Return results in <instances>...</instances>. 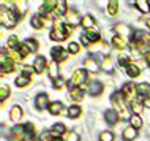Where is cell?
<instances>
[{
    "instance_id": "1",
    "label": "cell",
    "mask_w": 150,
    "mask_h": 141,
    "mask_svg": "<svg viewBox=\"0 0 150 141\" xmlns=\"http://www.w3.org/2000/svg\"><path fill=\"white\" fill-rule=\"evenodd\" d=\"M112 100V105H114V111L119 114V118L123 120V119H129L131 118V113H129V108L127 105V100H125V97L122 92H115L114 95L111 97Z\"/></svg>"
},
{
    "instance_id": "2",
    "label": "cell",
    "mask_w": 150,
    "mask_h": 141,
    "mask_svg": "<svg viewBox=\"0 0 150 141\" xmlns=\"http://www.w3.org/2000/svg\"><path fill=\"white\" fill-rule=\"evenodd\" d=\"M18 21H19V16L16 14V11L8 10L5 5L0 6V22H2L3 27H6V29H13V27H16Z\"/></svg>"
},
{
    "instance_id": "3",
    "label": "cell",
    "mask_w": 150,
    "mask_h": 141,
    "mask_svg": "<svg viewBox=\"0 0 150 141\" xmlns=\"http://www.w3.org/2000/svg\"><path fill=\"white\" fill-rule=\"evenodd\" d=\"M51 38L54 41H63L68 38L67 30H65V24H62L59 19H54V27L51 30Z\"/></svg>"
},
{
    "instance_id": "4",
    "label": "cell",
    "mask_w": 150,
    "mask_h": 141,
    "mask_svg": "<svg viewBox=\"0 0 150 141\" xmlns=\"http://www.w3.org/2000/svg\"><path fill=\"white\" fill-rule=\"evenodd\" d=\"M122 94H123V97H125V100L127 102H129V105H131L133 102H136V97H137V86H134L133 83H127L123 87H122Z\"/></svg>"
},
{
    "instance_id": "5",
    "label": "cell",
    "mask_w": 150,
    "mask_h": 141,
    "mask_svg": "<svg viewBox=\"0 0 150 141\" xmlns=\"http://www.w3.org/2000/svg\"><path fill=\"white\" fill-rule=\"evenodd\" d=\"M87 81V71L84 68H79L73 73L70 79V87H81V84H84Z\"/></svg>"
},
{
    "instance_id": "6",
    "label": "cell",
    "mask_w": 150,
    "mask_h": 141,
    "mask_svg": "<svg viewBox=\"0 0 150 141\" xmlns=\"http://www.w3.org/2000/svg\"><path fill=\"white\" fill-rule=\"evenodd\" d=\"M14 62L11 60L10 57H6V52L2 51V67H0V71H2V76L5 75H10L14 71Z\"/></svg>"
},
{
    "instance_id": "7",
    "label": "cell",
    "mask_w": 150,
    "mask_h": 141,
    "mask_svg": "<svg viewBox=\"0 0 150 141\" xmlns=\"http://www.w3.org/2000/svg\"><path fill=\"white\" fill-rule=\"evenodd\" d=\"M133 43H142L145 46H150V33L149 32H144V30H136L133 32Z\"/></svg>"
},
{
    "instance_id": "8",
    "label": "cell",
    "mask_w": 150,
    "mask_h": 141,
    "mask_svg": "<svg viewBox=\"0 0 150 141\" xmlns=\"http://www.w3.org/2000/svg\"><path fill=\"white\" fill-rule=\"evenodd\" d=\"M51 56H52V60L54 62H63V60H67L68 57V51L67 49H63L62 46H54L51 49Z\"/></svg>"
},
{
    "instance_id": "9",
    "label": "cell",
    "mask_w": 150,
    "mask_h": 141,
    "mask_svg": "<svg viewBox=\"0 0 150 141\" xmlns=\"http://www.w3.org/2000/svg\"><path fill=\"white\" fill-rule=\"evenodd\" d=\"M49 97L47 94H38L35 97V106L38 108V110H46V108H49Z\"/></svg>"
},
{
    "instance_id": "10",
    "label": "cell",
    "mask_w": 150,
    "mask_h": 141,
    "mask_svg": "<svg viewBox=\"0 0 150 141\" xmlns=\"http://www.w3.org/2000/svg\"><path fill=\"white\" fill-rule=\"evenodd\" d=\"M14 140L18 141H25L27 140V133H25V125H16L13 130H11V135Z\"/></svg>"
},
{
    "instance_id": "11",
    "label": "cell",
    "mask_w": 150,
    "mask_h": 141,
    "mask_svg": "<svg viewBox=\"0 0 150 141\" xmlns=\"http://www.w3.org/2000/svg\"><path fill=\"white\" fill-rule=\"evenodd\" d=\"M84 70L96 73V71L100 70V65H98V62H96V59L95 57H87L86 60H84Z\"/></svg>"
},
{
    "instance_id": "12",
    "label": "cell",
    "mask_w": 150,
    "mask_h": 141,
    "mask_svg": "<svg viewBox=\"0 0 150 141\" xmlns=\"http://www.w3.org/2000/svg\"><path fill=\"white\" fill-rule=\"evenodd\" d=\"M82 27L86 29V32H98V29H96V24H95V21H93V18L92 16H84L82 18Z\"/></svg>"
},
{
    "instance_id": "13",
    "label": "cell",
    "mask_w": 150,
    "mask_h": 141,
    "mask_svg": "<svg viewBox=\"0 0 150 141\" xmlns=\"http://www.w3.org/2000/svg\"><path fill=\"white\" fill-rule=\"evenodd\" d=\"M47 65H49V63H47L46 57H43V56H38V57L35 59V62H33V68H35L36 73H43Z\"/></svg>"
},
{
    "instance_id": "14",
    "label": "cell",
    "mask_w": 150,
    "mask_h": 141,
    "mask_svg": "<svg viewBox=\"0 0 150 141\" xmlns=\"http://www.w3.org/2000/svg\"><path fill=\"white\" fill-rule=\"evenodd\" d=\"M65 16H67V19H68V24L73 26V27L82 22V19L79 18V14H78V11H76V10H68V13Z\"/></svg>"
},
{
    "instance_id": "15",
    "label": "cell",
    "mask_w": 150,
    "mask_h": 141,
    "mask_svg": "<svg viewBox=\"0 0 150 141\" xmlns=\"http://www.w3.org/2000/svg\"><path fill=\"white\" fill-rule=\"evenodd\" d=\"M128 40L125 37H120V35H115L114 38H112V46L115 48V49H125V48H128Z\"/></svg>"
},
{
    "instance_id": "16",
    "label": "cell",
    "mask_w": 150,
    "mask_h": 141,
    "mask_svg": "<svg viewBox=\"0 0 150 141\" xmlns=\"http://www.w3.org/2000/svg\"><path fill=\"white\" fill-rule=\"evenodd\" d=\"M114 30L117 32V35H120V37H133V32L131 29L127 26V24H117V26L114 27Z\"/></svg>"
},
{
    "instance_id": "17",
    "label": "cell",
    "mask_w": 150,
    "mask_h": 141,
    "mask_svg": "<svg viewBox=\"0 0 150 141\" xmlns=\"http://www.w3.org/2000/svg\"><path fill=\"white\" fill-rule=\"evenodd\" d=\"M49 133H51V136H54V138H60V136H63L67 133V128H65L63 124H54Z\"/></svg>"
},
{
    "instance_id": "18",
    "label": "cell",
    "mask_w": 150,
    "mask_h": 141,
    "mask_svg": "<svg viewBox=\"0 0 150 141\" xmlns=\"http://www.w3.org/2000/svg\"><path fill=\"white\" fill-rule=\"evenodd\" d=\"M88 94L92 95H100L101 92H103V84L100 81H90L88 83V89H87Z\"/></svg>"
},
{
    "instance_id": "19",
    "label": "cell",
    "mask_w": 150,
    "mask_h": 141,
    "mask_svg": "<svg viewBox=\"0 0 150 141\" xmlns=\"http://www.w3.org/2000/svg\"><path fill=\"white\" fill-rule=\"evenodd\" d=\"M22 108L19 106V105H14L13 108H11V111H10V119L13 120V122H18L19 119L22 118Z\"/></svg>"
},
{
    "instance_id": "20",
    "label": "cell",
    "mask_w": 150,
    "mask_h": 141,
    "mask_svg": "<svg viewBox=\"0 0 150 141\" xmlns=\"http://www.w3.org/2000/svg\"><path fill=\"white\" fill-rule=\"evenodd\" d=\"M70 98H73L74 102H81L84 98V90L81 87H70Z\"/></svg>"
},
{
    "instance_id": "21",
    "label": "cell",
    "mask_w": 150,
    "mask_h": 141,
    "mask_svg": "<svg viewBox=\"0 0 150 141\" xmlns=\"http://www.w3.org/2000/svg\"><path fill=\"white\" fill-rule=\"evenodd\" d=\"M104 119H106V122H109L111 125H114V124L119 122V114L114 111V110H108L106 113H104Z\"/></svg>"
},
{
    "instance_id": "22",
    "label": "cell",
    "mask_w": 150,
    "mask_h": 141,
    "mask_svg": "<svg viewBox=\"0 0 150 141\" xmlns=\"http://www.w3.org/2000/svg\"><path fill=\"white\" fill-rule=\"evenodd\" d=\"M136 136H137V130H136L134 127L129 125V127H127V128L123 130V140H125V141H133Z\"/></svg>"
},
{
    "instance_id": "23",
    "label": "cell",
    "mask_w": 150,
    "mask_h": 141,
    "mask_svg": "<svg viewBox=\"0 0 150 141\" xmlns=\"http://www.w3.org/2000/svg\"><path fill=\"white\" fill-rule=\"evenodd\" d=\"M47 71H49V76H51V79H57L59 78V63L57 62H49V65H47Z\"/></svg>"
},
{
    "instance_id": "24",
    "label": "cell",
    "mask_w": 150,
    "mask_h": 141,
    "mask_svg": "<svg viewBox=\"0 0 150 141\" xmlns=\"http://www.w3.org/2000/svg\"><path fill=\"white\" fill-rule=\"evenodd\" d=\"M134 5L137 6V10H139L141 13H144V14L150 13V2H147V0H136Z\"/></svg>"
},
{
    "instance_id": "25",
    "label": "cell",
    "mask_w": 150,
    "mask_h": 141,
    "mask_svg": "<svg viewBox=\"0 0 150 141\" xmlns=\"http://www.w3.org/2000/svg\"><path fill=\"white\" fill-rule=\"evenodd\" d=\"M44 24H46V19L43 18V16H40V14H36L32 18V26H33V29H43L44 27Z\"/></svg>"
},
{
    "instance_id": "26",
    "label": "cell",
    "mask_w": 150,
    "mask_h": 141,
    "mask_svg": "<svg viewBox=\"0 0 150 141\" xmlns=\"http://www.w3.org/2000/svg\"><path fill=\"white\" fill-rule=\"evenodd\" d=\"M125 70H127V73H128V76L129 78H136V76H139V73H141V68L136 65V63H129V65L125 68Z\"/></svg>"
},
{
    "instance_id": "27",
    "label": "cell",
    "mask_w": 150,
    "mask_h": 141,
    "mask_svg": "<svg viewBox=\"0 0 150 141\" xmlns=\"http://www.w3.org/2000/svg\"><path fill=\"white\" fill-rule=\"evenodd\" d=\"M101 68H103L104 71H108V73H111V71L114 70V67H112V60H111V57H109V56H104V57H103Z\"/></svg>"
},
{
    "instance_id": "28",
    "label": "cell",
    "mask_w": 150,
    "mask_h": 141,
    "mask_svg": "<svg viewBox=\"0 0 150 141\" xmlns=\"http://www.w3.org/2000/svg\"><path fill=\"white\" fill-rule=\"evenodd\" d=\"M81 106H78V105H71L70 108H68V116H70L71 119H78L81 116Z\"/></svg>"
},
{
    "instance_id": "29",
    "label": "cell",
    "mask_w": 150,
    "mask_h": 141,
    "mask_svg": "<svg viewBox=\"0 0 150 141\" xmlns=\"http://www.w3.org/2000/svg\"><path fill=\"white\" fill-rule=\"evenodd\" d=\"M19 46H21V43H19V40L16 35H11L10 38H8V48H10L11 51H18Z\"/></svg>"
},
{
    "instance_id": "30",
    "label": "cell",
    "mask_w": 150,
    "mask_h": 141,
    "mask_svg": "<svg viewBox=\"0 0 150 141\" xmlns=\"http://www.w3.org/2000/svg\"><path fill=\"white\" fill-rule=\"evenodd\" d=\"M117 10H119V2H117V0H109V3H108V14L109 16H115Z\"/></svg>"
},
{
    "instance_id": "31",
    "label": "cell",
    "mask_w": 150,
    "mask_h": 141,
    "mask_svg": "<svg viewBox=\"0 0 150 141\" xmlns=\"http://www.w3.org/2000/svg\"><path fill=\"white\" fill-rule=\"evenodd\" d=\"M47 110H49L51 114L57 116V114H60V113H62V103H60V102H52V103L49 105V108H47Z\"/></svg>"
},
{
    "instance_id": "32",
    "label": "cell",
    "mask_w": 150,
    "mask_h": 141,
    "mask_svg": "<svg viewBox=\"0 0 150 141\" xmlns=\"http://www.w3.org/2000/svg\"><path fill=\"white\" fill-rule=\"evenodd\" d=\"M129 124H131V127H134L137 130V128L142 127V119H141L139 114H133L131 118H129Z\"/></svg>"
},
{
    "instance_id": "33",
    "label": "cell",
    "mask_w": 150,
    "mask_h": 141,
    "mask_svg": "<svg viewBox=\"0 0 150 141\" xmlns=\"http://www.w3.org/2000/svg\"><path fill=\"white\" fill-rule=\"evenodd\" d=\"M14 8H16V14H18L19 18H22V14L27 11L25 2H14Z\"/></svg>"
},
{
    "instance_id": "34",
    "label": "cell",
    "mask_w": 150,
    "mask_h": 141,
    "mask_svg": "<svg viewBox=\"0 0 150 141\" xmlns=\"http://www.w3.org/2000/svg\"><path fill=\"white\" fill-rule=\"evenodd\" d=\"M137 92H139V95H145V97H147L150 94V84L149 83L137 84Z\"/></svg>"
},
{
    "instance_id": "35",
    "label": "cell",
    "mask_w": 150,
    "mask_h": 141,
    "mask_svg": "<svg viewBox=\"0 0 150 141\" xmlns=\"http://www.w3.org/2000/svg\"><path fill=\"white\" fill-rule=\"evenodd\" d=\"M144 110V102H133L131 103V111H133V114H141Z\"/></svg>"
},
{
    "instance_id": "36",
    "label": "cell",
    "mask_w": 150,
    "mask_h": 141,
    "mask_svg": "<svg viewBox=\"0 0 150 141\" xmlns=\"http://www.w3.org/2000/svg\"><path fill=\"white\" fill-rule=\"evenodd\" d=\"M25 133H27V140H35L36 132L33 124H25Z\"/></svg>"
},
{
    "instance_id": "37",
    "label": "cell",
    "mask_w": 150,
    "mask_h": 141,
    "mask_svg": "<svg viewBox=\"0 0 150 141\" xmlns=\"http://www.w3.org/2000/svg\"><path fill=\"white\" fill-rule=\"evenodd\" d=\"M100 141H114V133L109 130H104L100 133Z\"/></svg>"
},
{
    "instance_id": "38",
    "label": "cell",
    "mask_w": 150,
    "mask_h": 141,
    "mask_svg": "<svg viewBox=\"0 0 150 141\" xmlns=\"http://www.w3.org/2000/svg\"><path fill=\"white\" fill-rule=\"evenodd\" d=\"M18 52H19V56H21L22 59H24V57H27V56H29V54H32V51L29 49V46H27L25 43H22V45L19 46V49H18Z\"/></svg>"
},
{
    "instance_id": "39",
    "label": "cell",
    "mask_w": 150,
    "mask_h": 141,
    "mask_svg": "<svg viewBox=\"0 0 150 141\" xmlns=\"http://www.w3.org/2000/svg\"><path fill=\"white\" fill-rule=\"evenodd\" d=\"M63 141H79V135L76 132H67L63 135Z\"/></svg>"
},
{
    "instance_id": "40",
    "label": "cell",
    "mask_w": 150,
    "mask_h": 141,
    "mask_svg": "<svg viewBox=\"0 0 150 141\" xmlns=\"http://www.w3.org/2000/svg\"><path fill=\"white\" fill-rule=\"evenodd\" d=\"M10 97V87H6V86H2L0 87V102H5V100Z\"/></svg>"
},
{
    "instance_id": "41",
    "label": "cell",
    "mask_w": 150,
    "mask_h": 141,
    "mask_svg": "<svg viewBox=\"0 0 150 141\" xmlns=\"http://www.w3.org/2000/svg\"><path fill=\"white\" fill-rule=\"evenodd\" d=\"M129 63H131V60L128 59V56H125V54H120V56H119V65H120V67L127 68Z\"/></svg>"
},
{
    "instance_id": "42",
    "label": "cell",
    "mask_w": 150,
    "mask_h": 141,
    "mask_svg": "<svg viewBox=\"0 0 150 141\" xmlns=\"http://www.w3.org/2000/svg\"><path fill=\"white\" fill-rule=\"evenodd\" d=\"M25 45L29 46V49H30L32 52H35L36 49H38V43H36V40H33V38L25 40Z\"/></svg>"
},
{
    "instance_id": "43",
    "label": "cell",
    "mask_w": 150,
    "mask_h": 141,
    "mask_svg": "<svg viewBox=\"0 0 150 141\" xmlns=\"http://www.w3.org/2000/svg\"><path fill=\"white\" fill-rule=\"evenodd\" d=\"M8 57L13 60V62H21V59H22L21 56H19V52H18V51H11V49L8 51Z\"/></svg>"
},
{
    "instance_id": "44",
    "label": "cell",
    "mask_w": 150,
    "mask_h": 141,
    "mask_svg": "<svg viewBox=\"0 0 150 141\" xmlns=\"http://www.w3.org/2000/svg\"><path fill=\"white\" fill-rule=\"evenodd\" d=\"M68 52H71V54H78L79 52V45L74 41H71L70 45H68Z\"/></svg>"
},
{
    "instance_id": "45",
    "label": "cell",
    "mask_w": 150,
    "mask_h": 141,
    "mask_svg": "<svg viewBox=\"0 0 150 141\" xmlns=\"http://www.w3.org/2000/svg\"><path fill=\"white\" fill-rule=\"evenodd\" d=\"M63 79L62 78H57V79H55V81H54V87H55V89H60V87H63Z\"/></svg>"
},
{
    "instance_id": "46",
    "label": "cell",
    "mask_w": 150,
    "mask_h": 141,
    "mask_svg": "<svg viewBox=\"0 0 150 141\" xmlns=\"http://www.w3.org/2000/svg\"><path fill=\"white\" fill-rule=\"evenodd\" d=\"M144 105H147V106L150 108V94H149V95L144 98Z\"/></svg>"
},
{
    "instance_id": "47",
    "label": "cell",
    "mask_w": 150,
    "mask_h": 141,
    "mask_svg": "<svg viewBox=\"0 0 150 141\" xmlns=\"http://www.w3.org/2000/svg\"><path fill=\"white\" fill-rule=\"evenodd\" d=\"M145 60H147V62L150 63V51H147V52H145Z\"/></svg>"
},
{
    "instance_id": "48",
    "label": "cell",
    "mask_w": 150,
    "mask_h": 141,
    "mask_svg": "<svg viewBox=\"0 0 150 141\" xmlns=\"http://www.w3.org/2000/svg\"><path fill=\"white\" fill-rule=\"evenodd\" d=\"M8 141H18V140H14L13 136H10V138H8Z\"/></svg>"
},
{
    "instance_id": "49",
    "label": "cell",
    "mask_w": 150,
    "mask_h": 141,
    "mask_svg": "<svg viewBox=\"0 0 150 141\" xmlns=\"http://www.w3.org/2000/svg\"><path fill=\"white\" fill-rule=\"evenodd\" d=\"M147 26H149V29H150V18L147 19Z\"/></svg>"
},
{
    "instance_id": "50",
    "label": "cell",
    "mask_w": 150,
    "mask_h": 141,
    "mask_svg": "<svg viewBox=\"0 0 150 141\" xmlns=\"http://www.w3.org/2000/svg\"><path fill=\"white\" fill-rule=\"evenodd\" d=\"M25 141H38V140H25Z\"/></svg>"
}]
</instances>
